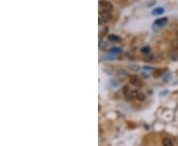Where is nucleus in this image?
Wrapping results in <instances>:
<instances>
[{
	"instance_id": "obj_13",
	"label": "nucleus",
	"mask_w": 178,
	"mask_h": 146,
	"mask_svg": "<svg viewBox=\"0 0 178 146\" xmlns=\"http://www.w3.org/2000/svg\"><path fill=\"white\" fill-rule=\"evenodd\" d=\"M142 53H148V52H150V48H148V46H145V48H142Z\"/></svg>"
},
{
	"instance_id": "obj_2",
	"label": "nucleus",
	"mask_w": 178,
	"mask_h": 146,
	"mask_svg": "<svg viewBox=\"0 0 178 146\" xmlns=\"http://www.w3.org/2000/svg\"><path fill=\"white\" fill-rule=\"evenodd\" d=\"M113 9H114V7H113V5L110 3L109 1H106V0H100L99 10L107 11V12H111Z\"/></svg>"
},
{
	"instance_id": "obj_5",
	"label": "nucleus",
	"mask_w": 178,
	"mask_h": 146,
	"mask_svg": "<svg viewBox=\"0 0 178 146\" xmlns=\"http://www.w3.org/2000/svg\"><path fill=\"white\" fill-rule=\"evenodd\" d=\"M133 99H136L139 101H144L145 97L144 95L139 91V90H133Z\"/></svg>"
},
{
	"instance_id": "obj_10",
	"label": "nucleus",
	"mask_w": 178,
	"mask_h": 146,
	"mask_svg": "<svg viewBox=\"0 0 178 146\" xmlns=\"http://www.w3.org/2000/svg\"><path fill=\"white\" fill-rule=\"evenodd\" d=\"M108 39H109V40H111V42H113V43L120 42V38L117 37V36H115V35H110Z\"/></svg>"
},
{
	"instance_id": "obj_14",
	"label": "nucleus",
	"mask_w": 178,
	"mask_h": 146,
	"mask_svg": "<svg viewBox=\"0 0 178 146\" xmlns=\"http://www.w3.org/2000/svg\"><path fill=\"white\" fill-rule=\"evenodd\" d=\"M177 34H178V30H177Z\"/></svg>"
},
{
	"instance_id": "obj_11",
	"label": "nucleus",
	"mask_w": 178,
	"mask_h": 146,
	"mask_svg": "<svg viewBox=\"0 0 178 146\" xmlns=\"http://www.w3.org/2000/svg\"><path fill=\"white\" fill-rule=\"evenodd\" d=\"M170 45L172 46V48L178 49V39H175V40H172V42L170 43Z\"/></svg>"
},
{
	"instance_id": "obj_9",
	"label": "nucleus",
	"mask_w": 178,
	"mask_h": 146,
	"mask_svg": "<svg viewBox=\"0 0 178 146\" xmlns=\"http://www.w3.org/2000/svg\"><path fill=\"white\" fill-rule=\"evenodd\" d=\"M122 52V51H121V48H111L110 49V51H109V54H111V55H116V54H119V53H121Z\"/></svg>"
},
{
	"instance_id": "obj_7",
	"label": "nucleus",
	"mask_w": 178,
	"mask_h": 146,
	"mask_svg": "<svg viewBox=\"0 0 178 146\" xmlns=\"http://www.w3.org/2000/svg\"><path fill=\"white\" fill-rule=\"evenodd\" d=\"M117 77H118L119 80L123 81V80H125L128 77V73L125 71V70H119L118 74H117Z\"/></svg>"
},
{
	"instance_id": "obj_6",
	"label": "nucleus",
	"mask_w": 178,
	"mask_h": 146,
	"mask_svg": "<svg viewBox=\"0 0 178 146\" xmlns=\"http://www.w3.org/2000/svg\"><path fill=\"white\" fill-rule=\"evenodd\" d=\"M123 91H124V95L126 96V98L133 99V90H131L128 86H125Z\"/></svg>"
},
{
	"instance_id": "obj_8",
	"label": "nucleus",
	"mask_w": 178,
	"mask_h": 146,
	"mask_svg": "<svg viewBox=\"0 0 178 146\" xmlns=\"http://www.w3.org/2000/svg\"><path fill=\"white\" fill-rule=\"evenodd\" d=\"M163 12H164V9L161 7H158V8H155V9L151 12V14H152L153 16H158V15H160V14H162Z\"/></svg>"
},
{
	"instance_id": "obj_3",
	"label": "nucleus",
	"mask_w": 178,
	"mask_h": 146,
	"mask_svg": "<svg viewBox=\"0 0 178 146\" xmlns=\"http://www.w3.org/2000/svg\"><path fill=\"white\" fill-rule=\"evenodd\" d=\"M168 22V19L167 18H161V19H157L154 21L153 25H152V28L153 29H157V28H162L164 27V26L167 24Z\"/></svg>"
},
{
	"instance_id": "obj_4",
	"label": "nucleus",
	"mask_w": 178,
	"mask_h": 146,
	"mask_svg": "<svg viewBox=\"0 0 178 146\" xmlns=\"http://www.w3.org/2000/svg\"><path fill=\"white\" fill-rule=\"evenodd\" d=\"M130 81H131V83L136 87H142V80L139 79L138 76H136V75H132V76H130Z\"/></svg>"
},
{
	"instance_id": "obj_12",
	"label": "nucleus",
	"mask_w": 178,
	"mask_h": 146,
	"mask_svg": "<svg viewBox=\"0 0 178 146\" xmlns=\"http://www.w3.org/2000/svg\"><path fill=\"white\" fill-rule=\"evenodd\" d=\"M162 144L163 145H166V146H171L172 145V141L169 138H164L162 141Z\"/></svg>"
},
{
	"instance_id": "obj_1",
	"label": "nucleus",
	"mask_w": 178,
	"mask_h": 146,
	"mask_svg": "<svg viewBox=\"0 0 178 146\" xmlns=\"http://www.w3.org/2000/svg\"><path fill=\"white\" fill-rule=\"evenodd\" d=\"M111 19V12H107V11H99V18H98V23L99 25L105 24Z\"/></svg>"
}]
</instances>
